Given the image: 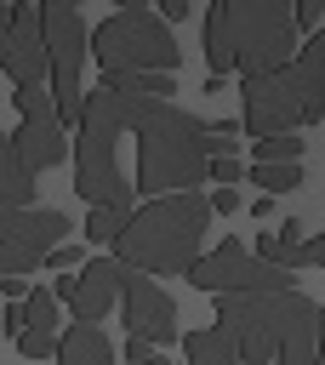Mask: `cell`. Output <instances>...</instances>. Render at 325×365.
Here are the masks:
<instances>
[{
    "label": "cell",
    "instance_id": "obj_1",
    "mask_svg": "<svg viewBox=\"0 0 325 365\" xmlns=\"http://www.w3.org/2000/svg\"><path fill=\"white\" fill-rule=\"evenodd\" d=\"M211 228V200L205 194H165V200H143L120 240H114V262L137 268V274H188L200 262Z\"/></svg>",
    "mask_w": 325,
    "mask_h": 365
},
{
    "label": "cell",
    "instance_id": "obj_2",
    "mask_svg": "<svg viewBox=\"0 0 325 365\" xmlns=\"http://www.w3.org/2000/svg\"><path fill=\"white\" fill-rule=\"evenodd\" d=\"M74 125H80V137H74V194L91 200V211H125L131 217L137 188L125 182V171L114 160V143L125 131V97H114L103 86L86 91Z\"/></svg>",
    "mask_w": 325,
    "mask_h": 365
},
{
    "label": "cell",
    "instance_id": "obj_3",
    "mask_svg": "<svg viewBox=\"0 0 325 365\" xmlns=\"http://www.w3.org/2000/svg\"><path fill=\"white\" fill-rule=\"evenodd\" d=\"M91 57L103 74H177L182 63L171 29L137 0H120V11L91 29Z\"/></svg>",
    "mask_w": 325,
    "mask_h": 365
},
{
    "label": "cell",
    "instance_id": "obj_4",
    "mask_svg": "<svg viewBox=\"0 0 325 365\" xmlns=\"http://www.w3.org/2000/svg\"><path fill=\"white\" fill-rule=\"evenodd\" d=\"M222 29H228V51L234 68L251 74H279L296 57V23L279 0H222Z\"/></svg>",
    "mask_w": 325,
    "mask_h": 365
},
{
    "label": "cell",
    "instance_id": "obj_5",
    "mask_svg": "<svg viewBox=\"0 0 325 365\" xmlns=\"http://www.w3.org/2000/svg\"><path fill=\"white\" fill-rule=\"evenodd\" d=\"M40 29H46V63H51V103H57V120H80V103H86V51H91V29L80 17L74 0H40Z\"/></svg>",
    "mask_w": 325,
    "mask_h": 365
},
{
    "label": "cell",
    "instance_id": "obj_6",
    "mask_svg": "<svg viewBox=\"0 0 325 365\" xmlns=\"http://www.w3.org/2000/svg\"><path fill=\"white\" fill-rule=\"evenodd\" d=\"M302 291H279V297H217V325L234 336V354L245 365H274L279 331L291 325V314L302 308Z\"/></svg>",
    "mask_w": 325,
    "mask_h": 365
},
{
    "label": "cell",
    "instance_id": "obj_7",
    "mask_svg": "<svg viewBox=\"0 0 325 365\" xmlns=\"http://www.w3.org/2000/svg\"><path fill=\"white\" fill-rule=\"evenodd\" d=\"M188 285L211 297H279V291H296V274L257 262L239 240H222L217 251H200V262L188 268Z\"/></svg>",
    "mask_w": 325,
    "mask_h": 365
},
{
    "label": "cell",
    "instance_id": "obj_8",
    "mask_svg": "<svg viewBox=\"0 0 325 365\" xmlns=\"http://www.w3.org/2000/svg\"><path fill=\"white\" fill-rule=\"evenodd\" d=\"M296 125H308V114H302V86L291 68L239 80V131L262 143V137H291Z\"/></svg>",
    "mask_w": 325,
    "mask_h": 365
},
{
    "label": "cell",
    "instance_id": "obj_9",
    "mask_svg": "<svg viewBox=\"0 0 325 365\" xmlns=\"http://www.w3.org/2000/svg\"><path fill=\"white\" fill-rule=\"evenodd\" d=\"M0 74L29 91V86H46L51 63H46V29H40V0H17V6H0Z\"/></svg>",
    "mask_w": 325,
    "mask_h": 365
},
{
    "label": "cell",
    "instance_id": "obj_10",
    "mask_svg": "<svg viewBox=\"0 0 325 365\" xmlns=\"http://www.w3.org/2000/svg\"><path fill=\"white\" fill-rule=\"evenodd\" d=\"M11 103H17V114H23V125L11 131V148H17V160L29 165V177H40V171H51V165L68 154V148H63V120H57V103H51V91H46V86L17 91Z\"/></svg>",
    "mask_w": 325,
    "mask_h": 365
},
{
    "label": "cell",
    "instance_id": "obj_11",
    "mask_svg": "<svg viewBox=\"0 0 325 365\" xmlns=\"http://www.w3.org/2000/svg\"><path fill=\"white\" fill-rule=\"evenodd\" d=\"M120 319L131 325V336H143V342H177V302L148 279V274H137V268H125L120 274Z\"/></svg>",
    "mask_w": 325,
    "mask_h": 365
},
{
    "label": "cell",
    "instance_id": "obj_12",
    "mask_svg": "<svg viewBox=\"0 0 325 365\" xmlns=\"http://www.w3.org/2000/svg\"><path fill=\"white\" fill-rule=\"evenodd\" d=\"M120 274H125V268H120L114 257H91L80 274L57 279L51 297H63V302L74 308V325H103L108 308H120Z\"/></svg>",
    "mask_w": 325,
    "mask_h": 365
},
{
    "label": "cell",
    "instance_id": "obj_13",
    "mask_svg": "<svg viewBox=\"0 0 325 365\" xmlns=\"http://www.w3.org/2000/svg\"><path fill=\"white\" fill-rule=\"evenodd\" d=\"M63 234H68V217H63V211H40V205H29V211H0V245H6V251H29V257L46 262V251H57Z\"/></svg>",
    "mask_w": 325,
    "mask_h": 365
},
{
    "label": "cell",
    "instance_id": "obj_14",
    "mask_svg": "<svg viewBox=\"0 0 325 365\" xmlns=\"http://www.w3.org/2000/svg\"><path fill=\"white\" fill-rule=\"evenodd\" d=\"M23 314H29V325H23L17 348H23L29 359L57 354V297H51V291H29V297H23Z\"/></svg>",
    "mask_w": 325,
    "mask_h": 365
},
{
    "label": "cell",
    "instance_id": "obj_15",
    "mask_svg": "<svg viewBox=\"0 0 325 365\" xmlns=\"http://www.w3.org/2000/svg\"><path fill=\"white\" fill-rule=\"evenodd\" d=\"M314 336H319V302L308 297V302L291 314V325L279 331L274 359H279V365H314Z\"/></svg>",
    "mask_w": 325,
    "mask_h": 365
},
{
    "label": "cell",
    "instance_id": "obj_16",
    "mask_svg": "<svg viewBox=\"0 0 325 365\" xmlns=\"http://www.w3.org/2000/svg\"><path fill=\"white\" fill-rule=\"evenodd\" d=\"M57 365H114V342L103 325H68L57 336Z\"/></svg>",
    "mask_w": 325,
    "mask_h": 365
},
{
    "label": "cell",
    "instance_id": "obj_17",
    "mask_svg": "<svg viewBox=\"0 0 325 365\" xmlns=\"http://www.w3.org/2000/svg\"><path fill=\"white\" fill-rule=\"evenodd\" d=\"M29 200H34V177L17 160L11 131H0V211H29Z\"/></svg>",
    "mask_w": 325,
    "mask_h": 365
},
{
    "label": "cell",
    "instance_id": "obj_18",
    "mask_svg": "<svg viewBox=\"0 0 325 365\" xmlns=\"http://www.w3.org/2000/svg\"><path fill=\"white\" fill-rule=\"evenodd\" d=\"M103 91H114V97H154V103H171V97H177V80H171V74H103Z\"/></svg>",
    "mask_w": 325,
    "mask_h": 365
},
{
    "label": "cell",
    "instance_id": "obj_19",
    "mask_svg": "<svg viewBox=\"0 0 325 365\" xmlns=\"http://www.w3.org/2000/svg\"><path fill=\"white\" fill-rule=\"evenodd\" d=\"M188 365H234L239 354H234V336L222 331V325H211V331H188Z\"/></svg>",
    "mask_w": 325,
    "mask_h": 365
},
{
    "label": "cell",
    "instance_id": "obj_20",
    "mask_svg": "<svg viewBox=\"0 0 325 365\" xmlns=\"http://www.w3.org/2000/svg\"><path fill=\"white\" fill-rule=\"evenodd\" d=\"M205 63H211V80L234 74V51H228V29H222V0L205 6Z\"/></svg>",
    "mask_w": 325,
    "mask_h": 365
},
{
    "label": "cell",
    "instance_id": "obj_21",
    "mask_svg": "<svg viewBox=\"0 0 325 365\" xmlns=\"http://www.w3.org/2000/svg\"><path fill=\"white\" fill-rule=\"evenodd\" d=\"M245 177H251L257 188H268V200L302 188V165H245Z\"/></svg>",
    "mask_w": 325,
    "mask_h": 365
},
{
    "label": "cell",
    "instance_id": "obj_22",
    "mask_svg": "<svg viewBox=\"0 0 325 365\" xmlns=\"http://www.w3.org/2000/svg\"><path fill=\"white\" fill-rule=\"evenodd\" d=\"M302 137L291 131V137H262V143H251V154H257V165H296L302 160Z\"/></svg>",
    "mask_w": 325,
    "mask_h": 365
},
{
    "label": "cell",
    "instance_id": "obj_23",
    "mask_svg": "<svg viewBox=\"0 0 325 365\" xmlns=\"http://www.w3.org/2000/svg\"><path fill=\"white\" fill-rule=\"evenodd\" d=\"M120 228H125V211H91V217H86V240H91V245H114Z\"/></svg>",
    "mask_w": 325,
    "mask_h": 365
},
{
    "label": "cell",
    "instance_id": "obj_24",
    "mask_svg": "<svg viewBox=\"0 0 325 365\" xmlns=\"http://www.w3.org/2000/svg\"><path fill=\"white\" fill-rule=\"evenodd\" d=\"M291 23H296V34H319V23H325V0H296V6H291Z\"/></svg>",
    "mask_w": 325,
    "mask_h": 365
},
{
    "label": "cell",
    "instance_id": "obj_25",
    "mask_svg": "<svg viewBox=\"0 0 325 365\" xmlns=\"http://www.w3.org/2000/svg\"><path fill=\"white\" fill-rule=\"evenodd\" d=\"M34 268H40V257H29V251H6V245H0V274H6V279H23V274H34Z\"/></svg>",
    "mask_w": 325,
    "mask_h": 365
},
{
    "label": "cell",
    "instance_id": "obj_26",
    "mask_svg": "<svg viewBox=\"0 0 325 365\" xmlns=\"http://www.w3.org/2000/svg\"><path fill=\"white\" fill-rule=\"evenodd\" d=\"M239 177H245L239 160H211V165H205V182H217V188H234Z\"/></svg>",
    "mask_w": 325,
    "mask_h": 365
},
{
    "label": "cell",
    "instance_id": "obj_27",
    "mask_svg": "<svg viewBox=\"0 0 325 365\" xmlns=\"http://www.w3.org/2000/svg\"><path fill=\"white\" fill-rule=\"evenodd\" d=\"M46 262H51V268H63V274H80V268H86V251H80V245H68V240H63V245H57V251H46Z\"/></svg>",
    "mask_w": 325,
    "mask_h": 365
},
{
    "label": "cell",
    "instance_id": "obj_28",
    "mask_svg": "<svg viewBox=\"0 0 325 365\" xmlns=\"http://www.w3.org/2000/svg\"><path fill=\"white\" fill-rule=\"evenodd\" d=\"M302 268H325V234H308L302 240Z\"/></svg>",
    "mask_w": 325,
    "mask_h": 365
},
{
    "label": "cell",
    "instance_id": "obj_29",
    "mask_svg": "<svg viewBox=\"0 0 325 365\" xmlns=\"http://www.w3.org/2000/svg\"><path fill=\"white\" fill-rule=\"evenodd\" d=\"M125 359H131V365H148V359H154V342H143V336H125Z\"/></svg>",
    "mask_w": 325,
    "mask_h": 365
},
{
    "label": "cell",
    "instance_id": "obj_30",
    "mask_svg": "<svg viewBox=\"0 0 325 365\" xmlns=\"http://www.w3.org/2000/svg\"><path fill=\"white\" fill-rule=\"evenodd\" d=\"M217 211H239V194H234V188H217V194H211V217H217Z\"/></svg>",
    "mask_w": 325,
    "mask_h": 365
},
{
    "label": "cell",
    "instance_id": "obj_31",
    "mask_svg": "<svg viewBox=\"0 0 325 365\" xmlns=\"http://www.w3.org/2000/svg\"><path fill=\"white\" fill-rule=\"evenodd\" d=\"M274 240H279V245H302V240H308V234H302V222H296V217H291V222H279V234H274Z\"/></svg>",
    "mask_w": 325,
    "mask_h": 365
},
{
    "label": "cell",
    "instance_id": "obj_32",
    "mask_svg": "<svg viewBox=\"0 0 325 365\" xmlns=\"http://www.w3.org/2000/svg\"><path fill=\"white\" fill-rule=\"evenodd\" d=\"M314 365H325V302H319V336H314Z\"/></svg>",
    "mask_w": 325,
    "mask_h": 365
},
{
    "label": "cell",
    "instance_id": "obj_33",
    "mask_svg": "<svg viewBox=\"0 0 325 365\" xmlns=\"http://www.w3.org/2000/svg\"><path fill=\"white\" fill-rule=\"evenodd\" d=\"M148 365H171V359H160V354H154V359H148Z\"/></svg>",
    "mask_w": 325,
    "mask_h": 365
}]
</instances>
